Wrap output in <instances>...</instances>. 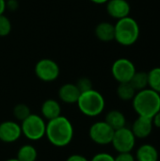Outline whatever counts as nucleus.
Listing matches in <instances>:
<instances>
[{"label":"nucleus","instance_id":"19","mask_svg":"<svg viewBox=\"0 0 160 161\" xmlns=\"http://www.w3.org/2000/svg\"><path fill=\"white\" fill-rule=\"evenodd\" d=\"M136 93L137 92L130 84V82L119 83V86L117 88V95L122 101H132Z\"/></svg>","mask_w":160,"mask_h":161},{"label":"nucleus","instance_id":"18","mask_svg":"<svg viewBox=\"0 0 160 161\" xmlns=\"http://www.w3.org/2000/svg\"><path fill=\"white\" fill-rule=\"evenodd\" d=\"M16 158L19 161L38 160V151L32 144H24L18 149Z\"/></svg>","mask_w":160,"mask_h":161},{"label":"nucleus","instance_id":"16","mask_svg":"<svg viewBox=\"0 0 160 161\" xmlns=\"http://www.w3.org/2000/svg\"><path fill=\"white\" fill-rule=\"evenodd\" d=\"M96 38L104 42H108L114 41L115 38V27L114 25L109 22H102L98 24L95 27Z\"/></svg>","mask_w":160,"mask_h":161},{"label":"nucleus","instance_id":"15","mask_svg":"<svg viewBox=\"0 0 160 161\" xmlns=\"http://www.w3.org/2000/svg\"><path fill=\"white\" fill-rule=\"evenodd\" d=\"M158 158L159 155L157 149L150 143L141 145L135 155L136 161H158Z\"/></svg>","mask_w":160,"mask_h":161},{"label":"nucleus","instance_id":"6","mask_svg":"<svg viewBox=\"0 0 160 161\" xmlns=\"http://www.w3.org/2000/svg\"><path fill=\"white\" fill-rule=\"evenodd\" d=\"M136 141L131 128L124 126L114 131L111 144L118 153H130L135 148Z\"/></svg>","mask_w":160,"mask_h":161},{"label":"nucleus","instance_id":"22","mask_svg":"<svg viewBox=\"0 0 160 161\" xmlns=\"http://www.w3.org/2000/svg\"><path fill=\"white\" fill-rule=\"evenodd\" d=\"M12 114H13V117L17 121L23 122L25 119H26L31 114V111H30V108L27 105L20 103V104H17L13 108Z\"/></svg>","mask_w":160,"mask_h":161},{"label":"nucleus","instance_id":"31","mask_svg":"<svg viewBox=\"0 0 160 161\" xmlns=\"http://www.w3.org/2000/svg\"><path fill=\"white\" fill-rule=\"evenodd\" d=\"M92 3L94 4H98V5H102V4H106L108 0H91Z\"/></svg>","mask_w":160,"mask_h":161},{"label":"nucleus","instance_id":"12","mask_svg":"<svg viewBox=\"0 0 160 161\" xmlns=\"http://www.w3.org/2000/svg\"><path fill=\"white\" fill-rule=\"evenodd\" d=\"M153 121L151 118L139 116L132 125L131 130L136 139H146L153 131Z\"/></svg>","mask_w":160,"mask_h":161},{"label":"nucleus","instance_id":"11","mask_svg":"<svg viewBox=\"0 0 160 161\" xmlns=\"http://www.w3.org/2000/svg\"><path fill=\"white\" fill-rule=\"evenodd\" d=\"M106 4L107 12L116 20L125 18L130 14L131 7L127 0H108Z\"/></svg>","mask_w":160,"mask_h":161},{"label":"nucleus","instance_id":"7","mask_svg":"<svg viewBox=\"0 0 160 161\" xmlns=\"http://www.w3.org/2000/svg\"><path fill=\"white\" fill-rule=\"evenodd\" d=\"M114 131L115 130L105 121H98L91 125L89 129V137L92 142L98 145H108L111 144Z\"/></svg>","mask_w":160,"mask_h":161},{"label":"nucleus","instance_id":"25","mask_svg":"<svg viewBox=\"0 0 160 161\" xmlns=\"http://www.w3.org/2000/svg\"><path fill=\"white\" fill-rule=\"evenodd\" d=\"M90 161H115V158L112 155L102 152V153L95 154Z\"/></svg>","mask_w":160,"mask_h":161},{"label":"nucleus","instance_id":"21","mask_svg":"<svg viewBox=\"0 0 160 161\" xmlns=\"http://www.w3.org/2000/svg\"><path fill=\"white\" fill-rule=\"evenodd\" d=\"M148 88L160 94V67H155L148 72Z\"/></svg>","mask_w":160,"mask_h":161},{"label":"nucleus","instance_id":"14","mask_svg":"<svg viewBox=\"0 0 160 161\" xmlns=\"http://www.w3.org/2000/svg\"><path fill=\"white\" fill-rule=\"evenodd\" d=\"M41 117L48 122L61 115V106L55 99H47L41 107Z\"/></svg>","mask_w":160,"mask_h":161},{"label":"nucleus","instance_id":"8","mask_svg":"<svg viewBox=\"0 0 160 161\" xmlns=\"http://www.w3.org/2000/svg\"><path fill=\"white\" fill-rule=\"evenodd\" d=\"M136 72L133 61L125 58L116 59L111 66V75L118 83L129 82Z\"/></svg>","mask_w":160,"mask_h":161},{"label":"nucleus","instance_id":"3","mask_svg":"<svg viewBox=\"0 0 160 161\" xmlns=\"http://www.w3.org/2000/svg\"><path fill=\"white\" fill-rule=\"evenodd\" d=\"M115 38L114 40L123 46H131L135 44L141 35V28L139 23L132 17L117 20L114 25Z\"/></svg>","mask_w":160,"mask_h":161},{"label":"nucleus","instance_id":"27","mask_svg":"<svg viewBox=\"0 0 160 161\" xmlns=\"http://www.w3.org/2000/svg\"><path fill=\"white\" fill-rule=\"evenodd\" d=\"M7 8L9 10L14 11L19 8V3L17 0H8V1H6V8Z\"/></svg>","mask_w":160,"mask_h":161},{"label":"nucleus","instance_id":"9","mask_svg":"<svg viewBox=\"0 0 160 161\" xmlns=\"http://www.w3.org/2000/svg\"><path fill=\"white\" fill-rule=\"evenodd\" d=\"M59 73V66L51 58H42L35 65V75L43 82L55 81L58 77Z\"/></svg>","mask_w":160,"mask_h":161},{"label":"nucleus","instance_id":"17","mask_svg":"<svg viewBox=\"0 0 160 161\" xmlns=\"http://www.w3.org/2000/svg\"><path fill=\"white\" fill-rule=\"evenodd\" d=\"M105 122L114 130H118L126 126V118L124 114L118 109L109 110L106 114Z\"/></svg>","mask_w":160,"mask_h":161},{"label":"nucleus","instance_id":"2","mask_svg":"<svg viewBox=\"0 0 160 161\" xmlns=\"http://www.w3.org/2000/svg\"><path fill=\"white\" fill-rule=\"evenodd\" d=\"M132 105L139 116L152 119L160 110V94L149 88L144 89L137 92Z\"/></svg>","mask_w":160,"mask_h":161},{"label":"nucleus","instance_id":"1","mask_svg":"<svg viewBox=\"0 0 160 161\" xmlns=\"http://www.w3.org/2000/svg\"><path fill=\"white\" fill-rule=\"evenodd\" d=\"M74 135L72 122L65 116H58L46 123L45 137L55 147L62 148L69 145Z\"/></svg>","mask_w":160,"mask_h":161},{"label":"nucleus","instance_id":"33","mask_svg":"<svg viewBox=\"0 0 160 161\" xmlns=\"http://www.w3.org/2000/svg\"><path fill=\"white\" fill-rule=\"evenodd\" d=\"M5 1H8V0H5Z\"/></svg>","mask_w":160,"mask_h":161},{"label":"nucleus","instance_id":"10","mask_svg":"<svg viewBox=\"0 0 160 161\" xmlns=\"http://www.w3.org/2000/svg\"><path fill=\"white\" fill-rule=\"evenodd\" d=\"M22 136L21 125L15 121H4L0 123V142L13 143Z\"/></svg>","mask_w":160,"mask_h":161},{"label":"nucleus","instance_id":"24","mask_svg":"<svg viewBox=\"0 0 160 161\" xmlns=\"http://www.w3.org/2000/svg\"><path fill=\"white\" fill-rule=\"evenodd\" d=\"M77 89L79 90V92L82 93V92H88L90 90L92 89V82L90 78L88 77H80L77 82L75 83Z\"/></svg>","mask_w":160,"mask_h":161},{"label":"nucleus","instance_id":"23","mask_svg":"<svg viewBox=\"0 0 160 161\" xmlns=\"http://www.w3.org/2000/svg\"><path fill=\"white\" fill-rule=\"evenodd\" d=\"M11 31L10 20L4 14L0 15V37L8 36Z\"/></svg>","mask_w":160,"mask_h":161},{"label":"nucleus","instance_id":"5","mask_svg":"<svg viewBox=\"0 0 160 161\" xmlns=\"http://www.w3.org/2000/svg\"><path fill=\"white\" fill-rule=\"evenodd\" d=\"M22 135L31 142H37L45 137L46 122L38 114L31 113L26 119L21 122Z\"/></svg>","mask_w":160,"mask_h":161},{"label":"nucleus","instance_id":"20","mask_svg":"<svg viewBox=\"0 0 160 161\" xmlns=\"http://www.w3.org/2000/svg\"><path fill=\"white\" fill-rule=\"evenodd\" d=\"M136 92L142 91L148 88V73L144 71L136 72L131 80L129 81Z\"/></svg>","mask_w":160,"mask_h":161},{"label":"nucleus","instance_id":"34","mask_svg":"<svg viewBox=\"0 0 160 161\" xmlns=\"http://www.w3.org/2000/svg\"><path fill=\"white\" fill-rule=\"evenodd\" d=\"M36 161H38V160H36Z\"/></svg>","mask_w":160,"mask_h":161},{"label":"nucleus","instance_id":"26","mask_svg":"<svg viewBox=\"0 0 160 161\" xmlns=\"http://www.w3.org/2000/svg\"><path fill=\"white\" fill-rule=\"evenodd\" d=\"M115 161H136L135 156L132 153H118L116 157H114Z\"/></svg>","mask_w":160,"mask_h":161},{"label":"nucleus","instance_id":"32","mask_svg":"<svg viewBox=\"0 0 160 161\" xmlns=\"http://www.w3.org/2000/svg\"><path fill=\"white\" fill-rule=\"evenodd\" d=\"M5 161H19V160L15 158H9V159H7V160H5Z\"/></svg>","mask_w":160,"mask_h":161},{"label":"nucleus","instance_id":"29","mask_svg":"<svg viewBox=\"0 0 160 161\" xmlns=\"http://www.w3.org/2000/svg\"><path fill=\"white\" fill-rule=\"evenodd\" d=\"M152 121H153L154 126L160 128V110L152 118Z\"/></svg>","mask_w":160,"mask_h":161},{"label":"nucleus","instance_id":"13","mask_svg":"<svg viewBox=\"0 0 160 161\" xmlns=\"http://www.w3.org/2000/svg\"><path fill=\"white\" fill-rule=\"evenodd\" d=\"M80 94H81V92L77 89L76 85L74 84V83L63 84L59 88L58 92L59 100L62 103L68 104V105L76 104Z\"/></svg>","mask_w":160,"mask_h":161},{"label":"nucleus","instance_id":"30","mask_svg":"<svg viewBox=\"0 0 160 161\" xmlns=\"http://www.w3.org/2000/svg\"><path fill=\"white\" fill-rule=\"evenodd\" d=\"M5 9H6V1L5 0H0V15L4 14Z\"/></svg>","mask_w":160,"mask_h":161},{"label":"nucleus","instance_id":"28","mask_svg":"<svg viewBox=\"0 0 160 161\" xmlns=\"http://www.w3.org/2000/svg\"><path fill=\"white\" fill-rule=\"evenodd\" d=\"M66 161H90L86 157L82 156V155H79V154H74V155H71L70 157L67 158Z\"/></svg>","mask_w":160,"mask_h":161},{"label":"nucleus","instance_id":"4","mask_svg":"<svg viewBox=\"0 0 160 161\" xmlns=\"http://www.w3.org/2000/svg\"><path fill=\"white\" fill-rule=\"evenodd\" d=\"M76 105L83 115L87 117H96L104 111L106 101L102 93L91 89L80 94Z\"/></svg>","mask_w":160,"mask_h":161}]
</instances>
